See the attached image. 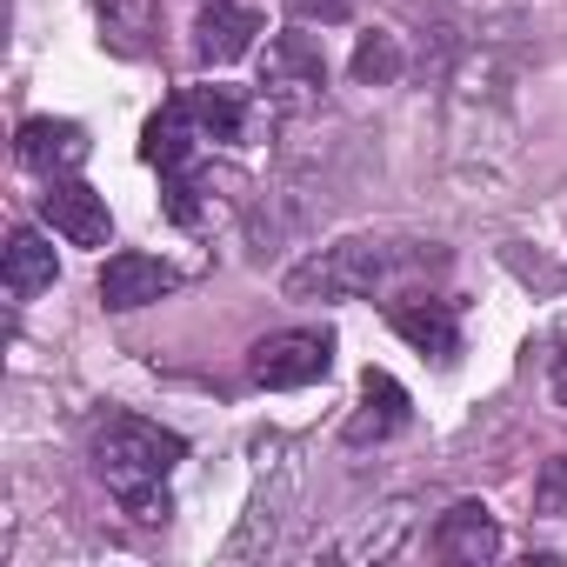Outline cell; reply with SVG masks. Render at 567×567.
Listing matches in <instances>:
<instances>
[{
    "label": "cell",
    "mask_w": 567,
    "mask_h": 567,
    "mask_svg": "<svg viewBox=\"0 0 567 567\" xmlns=\"http://www.w3.org/2000/svg\"><path fill=\"white\" fill-rule=\"evenodd\" d=\"M41 288H54V247L34 227H14L8 234V295L14 301H34Z\"/></svg>",
    "instance_id": "15"
},
{
    "label": "cell",
    "mask_w": 567,
    "mask_h": 567,
    "mask_svg": "<svg viewBox=\"0 0 567 567\" xmlns=\"http://www.w3.org/2000/svg\"><path fill=\"white\" fill-rule=\"evenodd\" d=\"M434 554L454 560V567H487L501 554V527L481 501H454L441 520H434Z\"/></svg>",
    "instance_id": "8"
},
{
    "label": "cell",
    "mask_w": 567,
    "mask_h": 567,
    "mask_svg": "<svg viewBox=\"0 0 567 567\" xmlns=\"http://www.w3.org/2000/svg\"><path fill=\"white\" fill-rule=\"evenodd\" d=\"M174 280H181V274H174L167 260H154V254H114V260L101 267V301L127 315V308L161 301V295L174 288Z\"/></svg>",
    "instance_id": "11"
},
{
    "label": "cell",
    "mask_w": 567,
    "mask_h": 567,
    "mask_svg": "<svg viewBox=\"0 0 567 567\" xmlns=\"http://www.w3.org/2000/svg\"><path fill=\"white\" fill-rule=\"evenodd\" d=\"M295 21H348L354 14V0H288Z\"/></svg>",
    "instance_id": "18"
},
{
    "label": "cell",
    "mask_w": 567,
    "mask_h": 567,
    "mask_svg": "<svg viewBox=\"0 0 567 567\" xmlns=\"http://www.w3.org/2000/svg\"><path fill=\"white\" fill-rule=\"evenodd\" d=\"M328 368H334V341H328L321 328L267 334V341H254V354H247V374H254L260 388H308V381H321Z\"/></svg>",
    "instance_id": "4"
},
{
    "label": "cell",
    "mask_w": 567,
    "mask_h": 567,
    "mask_svg": "<svg viewBox=\"0 0 567 567\" xmlns=\"http://www.w3.org/2000/svg\"><path fill=\"white\" fill-rule=\"evenodd\" d=\"M94 14H101V41L127 61L154 54L161 41V0H94Z\"/></svg>",
    "instance_id": "13"
},
{
    "label": "cell",
    "mask_w": 567,
    "mask_h": 567,
    "mask_svg": "<svg viewBox=\"0 0 567 567\" xmlns=\"http://www.w3.org/2000/svg\"><path fill=\"white\" fill-rule=\"evenodd\" d=\"M260 34V8H240V0H207L200 21H194V61L200 68H227L254 48Z\"/></svg>",
    "instance_id": "7"
},
{
    "label": "cell",
    "mask_w": 567,
    "mask_h": 567,
    "mask_svg": "<svg viewBox=\"0 0 567 567\" xmlns=\"http://www.w3.org/2000/svg\"><path fill=\"white\" fill-rule=\"evenodd\" d=\"M41 214H48V227H54L61 240H74V247H107V234H114L107 200H101L94 187H81V181H48Z\"/></svg>",
    "instance_id": "6"
},
{
    "label": "cell",
    "mask_w": 567,
    "mask_h": 567,
    "mask_svg": "<svg viewBox=\"0 0 567 567\" xmlns=\"http://www.w3.org/2000/svg\"><path fill=\"white\" fill-rule=\"evenodd\" d=\"M14 154H21L34 174L61 181V174H74V167L87 161V127H81V121L34 114V121H21V134H14Z\"/></svg>",
    "instance_id": "5"
},
{
    "label": "cell",
    "mask_w": 567,
    "mask_h": 567,
    "mask_svg": "<svg viewBox=\"0 0 567 567\" xmlns=\"http://www.w3.org/2000/svg\"><path fill=\"white\" fill-rule=\"evenodd\" d=\"M194 141H200V121H194V107H187V94H181V101H167V107L141 127V161L161 167V174H181V167L194 161Z\"/></svg>",
    "instance_id": "12"
},
{
    "label": "cell",
    "mask_w": 567,
    "mask_h": 567,
    "mask_svg": "<svg viewBox=\"0 0 567 567\" xmlns=\"http://www.w3.org/2000/svg\"><path fill=\"white\" fill-rule=\"evenodd\" d=\"M354 81H361V87L401 81V41H394V34H361V48H354Z\"/></svg>",
    "instance_id": "16"
},
{
    "label": "cell",
    "mask_w": 567,
    "mask_h": 567,
    "mask_svg": "<svg viewBox=\"0 0 567 567\" xmlns=\"http://www.w3.org/2000/svg\"><path fill=\"white\" fill-rule=\"evenodd\" d=\"M388 321H394V334H401L408 348H421V354H434V361H454V354H461V321H454V301L408 295V301H394V308H388Z\"/></svg>",
    "instance_id": "9"
},
{
    "label": "cell",
    "mask_w": 567,
    "mask_h": 567,
    "mask_svg": "<svg viewBox=\"0 0 567 567\" xmlns=\"http://www.w3.org/2000/svg\"><path fill=\"white\" fill-rule=\"evenodd\" d=\"M441 254H421V247H388V240H334L321 247L315 260H301L288 274V295L295 301H361L374 288H388L394 274L408 267H427Z\"/></svg>",
    "instance_id": "2"
},
{
    "label": "cell",
    "mask_w": 567,
    "mask_h": 567,
    "mask_svg": "<svg viewBox=\"0 0 567 567\" xmlns=\"http://www.w3.org/2000/svg\"><path fill=\"white\" fill-rule=\"evenodd\" d=\"M321 94H328V54L308 34H274L260 61V101L280 114H301V107H321Z\"/></svg>",
    "instance_id": "3"
},
{
    "label": "cell",
    "mask_w": 567,
    "mask_h": 567,
    "mask_svg": "<svg viewBox=\"0 0 567 567\" xmlns=\"http://www.w3.org/2000/svg\"><path fill=\"white\" fill-rule=\"evenodd\" d=\"M187 454L181 434L141 421V414H107L87 441V461L94 474L107 481V494L134 514V520H167V474L174 461Z\"/></svg>",
    "instance_id": "1"
},
{
    "label": "cell",
    "mask_w": 567,
    "mask_h": 567,
    "mask_svg": "<svg viewBox=\"0 0 567 567\" xmlns=\"http://www.w3.org/2000/svg\"><path fill=\"white\" fill-rule=\"evenodd\" d=\"M547 381H554V401L567 408V334L554 341V361H547Z\"/></svg>",
    "instance_id": "19"
},
{
    "label": "cell",
    "mask_w": 567,
    "mask_h": 567,
    "mask_svg": "<svg viewBox=\"0 0 567 567\" xmlns=\"http://www.w3.org/2000/svg\"><path fill=\"white\" fill-rule=\"evenodd\" d=\"M408 427V388L381 368L361 374V408L348 414V447H368V441H394Z\"/></svg>",
    "instance_id": "10"
},
{
    "label": "cell",
    "mask_w": 567,
    "mask_h": 567,
    "mask_svg": "<svg viewBox=\"0 0 567 567\" xmlns=\"http://www.w3.org/2000/svg\"><path fill=\"white\" fill-rule=\"evenodd\" d=\"M534 514H540V520H567V454H554V461L534 474Z\"/></svg>",
    "instance_id": "17"
},
{
    "label": "cell",
    "mask_w": 567,
    "mask_h": 567,
    "mask_svg": "<svg viewBox=\"0 0 567 567\" xmlns=\"http://www.w3.org/2000/svg\"><path fill=\"white\" fill-rule=\"evenodd\" d=\"M187 107H194V121H200L207 141H247L254 121H260V101H254L247 87H220V81H214V87H194Z\"/></svg>",
    "instance_id": "14"
}]
</instances>
